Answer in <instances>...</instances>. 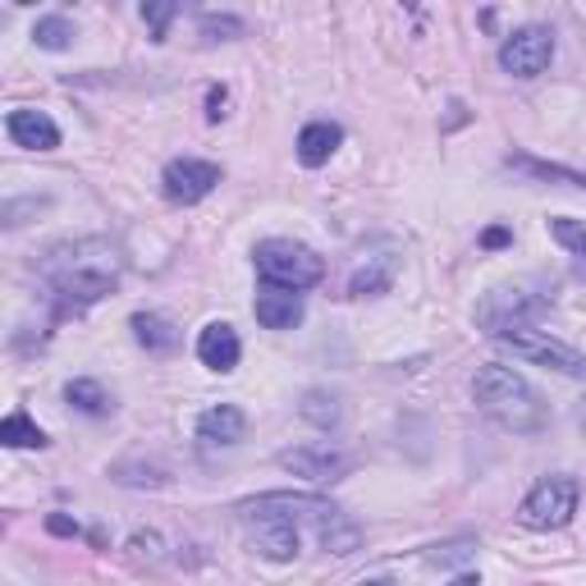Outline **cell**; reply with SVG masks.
<instances>
[{"label":"cell","mask_w":586,"mask_h":586,"mask_svg":"<svg viewBox=\"0 0 586 586\" xmlns=\"http://www.w3.org/2000/svg\"><path fill=\"white\" fill-rule=\"evenodd\" d=\"M175 14H179V6H143V19L152 23V42H165V28Z\"/></svg>","instance_id":"24"},{"label":"cell","mask_w":586,"mask_h":586,"mask_svg":"<svg viewBox=\"0 0 586 586\" xmlns=\"http://www.w3.org/2000/svg\"><path fill=\"white\" fill-rule=\"evenodd\" d=\"M133 335H137V343H143L147 353H175V349H179V330L169 326L165 317L137 312V317H133Z\"/></svg>","instance_id":"17"},{"label":"cell","mask_w":586,"mask_h":586,"mask_svg":"<svg viewBox=\"0 0 586 586\" xmlns=\"http://www.w3.org/2000/svg\"><path fill=\"white\" fill-rule=\"evenodd\" d=\"M257 275L275 289L302 294L326 280V261L307 244H294V238H266V244H257Z\"/></svg>","instance_id":"5"},{"label":"cell","mask_w":586,"mask_h":586,"mask_svg":"<svg viewBox=\"0 0 586 586\" xmlns=\"http://www.w3.org/2000/svg\"><path fill=\"white\" fill-rule=\"evenodd\" d=\"M339 143H343V128L330 124V120H317V124H307V128L298 133V161H302L307 169H317V165H326V161L335 156Z\"/></svg>","instance_id":"15"},{"label":"cell","mask_w":586,"mask_h":586,"mask_svg":"<svg viewBox=\"0 0 586 586\" xmlns=\"http://www.w3.org/2000/svg\"><path fill=\"white\" fill-rule=\"evenodd\" d=\"M577 422H582V435H586V399H582V408H577Z\"/></svg>","instance_id":"30"},{"label":"cell","mask_w":586,"mask_h":586,"mask_svg":"<svg viewBox=\"0 0 586 586\" xmlns=\"http://www.w3.org/2000/svg\"><path fill=\"white\" fill-rule=\"evenodd\" d=\"M549 60H555V32L549 28H518L513 38L500 47V64H504V74L513 79H541Z\"/></svg>","instance_id":"8"},{"label":"cell","mask_w":586,"mask_h":586,"mask_svg":"<svg viewBox=\"0 0 586 586\" xmlns=\"http://www.w3.org/2000/svg\"><path fill=\"white\" fill-rule=\"evenodd\" d=\"M549 302H555V289L541 285V280H518V285H500L486 298L476 302V326L486 330L491 339H504L513 330H532Z\"/></svg>","instance_id":"4"},{"label":"cell","mask_w":586,"mask_h":586,"mask_svg":"<svg viewBox=\"0 0 586 586\" xmlns=\"http://www.w3.org/2000/svg\"><path fill=\"white\" fill-rule=\"evenodd\" d=\"M358 586H390L385 577H367V582H358Z\"/></svg>","instance_id":"31"},{"label":"cell","mask_w":586,"mask_h":586,"mask_svg":"<svg viewBox=\"0 0 586 586\" xmlns=\"http://www.w3.org/2000/svg\"><path fill=\"white\" fill-rule=\"evenodd\" d=\"M6 133L14 137V147H28V152H55L60 147V128L47 111H10Z\"/></svg>","instance_id":"11"},{"label":"cell","mask_w":586,"mask_h":586,"mask_svg":"<svg viewBox=\"0 0 586 586\" xmlns=\"http://www.w3.org/2000/svg\"><path fill=\"white\" fill-rule=\"evenodd\" d=\"M64 399L74 403L79 412H88V418H106V412L115 408V403H111V394L101 390L96 381H69V385H64Z\"/></svg>","instance_id":"18"},{"label":"cell","mask_w":586,"mask_h":586,"mask_svg":"<svg viewBox=\"0 0 586 586\" xmlns=\"http://www.w3.org/2000/svg\"><path fill=\"white\" fill-rule=\"evenodd\" d=\"M472 399H476V408L486 412L491 422H500L513 435H532V431L545 426V403H541V394L527 385V376H518V371L504 367V362H486V367L476 371Z\"/></svg>","instance_id":"3"},{"label":"cell","mask_w":586,"mask_h":586,"mask_svg":"<svg viewBox=\"0 0 586 586\" xmlns=\"http://www.w3.org/2000/svg\"><path fill=\"white\" fill-rule=\"evenodd\" d=\"M220 184V165L216 161H197V156H184V161H169L165 175H161V193L175 202V206H193L202 202Z\"/></svg>","instance_id":"9"},{"label":"cell","mask_w":586,"mask_h":586,"mask_svg":"<svg viewBox=\"0 0 586 586\" xmlns=\"http://www.w3.org/2000/svg\"><path fill=\"white\" fill-rule=\"evenodd\" d=\"M302 418L312 422V426H335L339 422V408H335L330 394H307L302 399Z\"/></svg>","instance_id":"22"},{"label":"cell","mask_w":586,"mask_h":586,"mask_svg":"<svg viewBox=\"0 0 586 586\" xmlns=\"http://www.w3.org/2000/svg\"><path fill=\"white\" fill-rule=\"evenodd\" d=\"M238 523H244V536L248 545L257 549L261 559H275L285 564L298 555V527L312 523L321 545L330 555H353L358 545V527L343 518V513L321 500V495H289V491H275V495H261V500H248L238 508Z\"/></svg>","instance_id":"1"},{"label":"cell","mask_w":586,"mask_h":586,"mask_svg":"<svg viewBox=\"0 0 586 586\" xmlns=\"http://www.w3.org/2000/svg\"><path fill=\"white\" fill-rule=\"evenodd\" d=\"M549 234H555V244H559V248H568L573 257L586 261V220L559 216V220H549Z\"/></svg>","instance_id":"21"},{"label":"cell","mask_w":586,"mask_h":586,"mask_svg":"<svg viewBox=\"0 0 586 586\" xmlns=\"http://www.w3.org/2000/svg\"><path fill=\"white\" fill-rule=\"evenodd\" d=\"M120 248L106 244V238H79V244H64L42 261V275L51 294L64 307H88L96 298H106L120 285Z\"/></svg>","instance_id":"2"},{"label":"cell","mask_w":586,"mask_h":586,"mask_svg":"<svg viewBox=\"0 0 586 586\" xmlns=\"http://www.w3.org/2000/svg\"><path fill=\"white\" fill-rule=\"evenodd\" d=\"M280 467L294 472V476H307V481H339L353 472V459L335 450L330 440H317V444H298V450H285L280 454Z\"/></svg>","instance_id":"10"},{"label":"cell","mask_w":586,"mask_h":586,"mask_svg":"<svg viewBox=\"0 0 586 586\" xmlns=\"http://www.w3.org/2000/svg\"><path fill=\"white\" fill-rule=\"evenodd\" d=\"M238 32H244V23H238V19H216V14H206L202 19V38L206 42H229V38H238Z\"/></svg>","instance_id":"23"},{"label":"cell","mask_w":586,"mask_h":586,"mask_svg":"<svg viewBox=\"0 0 586 586\" xmlns=\"http://www.w3.org/2000/svg\"><path fill=\"white\" fill-rule=\"evenodd\" d=\"M504 349H513V358H527L536 367H549V371H559V376H586V358L573 349V343L555 339L549 330H513L500 339Z\"/></svg>","instance_id":"7"},{"label":"cell","mask_w":586,"mask_h":586,"mask_svg":"<svg viewBox=\"0 0 586 586\" xmlns=\"http://www.w3.org/2000/svg\"><path fill=\"white\" fill-rule=\"evenodd\" d=\"M394 270L399 261L394 257H367L358 270H353V280H349V294L353 298H367V294H385L394 285Z\"/></svg>","instance_id":"16"},{"label":"cell","mask_w":586,"mask_h":586,"mask_svg":"<svg viewBox=\"0 0 586 586\" xmlns=\"http://www.w3.org/2000/svg\"><path fill=\"white\" fill-rule=\"evenodd\" d=\"M238 353H244V343H238L234 326H225V321H212V326L197 335V358H202V367L234 371L238 367Z\"/></svg>","instance_id":"13"},{"label":"cell","mask_w":586,"mask_h":586,"mask_svg":"<svg viewBox=\"0 0 586 586\" xmlns=\"http://www.w3.org/2000/svg\"><path fill=\"white\" fill-rule=\"evenodd\" d=\"M32 42H38L42 51H64L69 42H74V23H69L64 14H47V19H38V28H32Z\"/></svg>","instance_id":"20"},{"label":"cell","mask_w":586,"mask_h":586,"mask_svg":"<svg viewBox=\"0 0 586 586\" xmlns=\"http://www.w3.org/2000/svg\"><path fill=\"white\" fill-rule=\"evenodd\" d=\"M225 115V88H212V96H206V120H220Z\"/></svg>","instance_id":"27"},{"label":"cell","mask_w":586,"mask_h":586,"mask_svg":"<svg viewBox=\"0 0 586 586\" xmlns=\"http://www.w3.org/2000/svg\"><path fill=\"white\" fill-rule=\"evenodd\" d=\"M0 444H10V450H42L47 435L28 422V412H10V418L0 422Z\"/></svg>","instance_id":"19"},{"label":"cell","mask_w":586,"mask_h":586,"mask_svg":"<svg viewBox=\"0 0 586 586\" xmlns=\"http://www.w3.org/2000/svg\"><path fill=\"white\" fill-rule=\"evenodd\" d=\"M257 321H261L266 330H294V326L302 321V294L266 285V289L257 294Z\"/></svg>","instance_id":"14"},{"label":"cell","mask_w":586,"mask_h":586,"mask_svg":"<svg viewBox=\"0 0 586 586\" xmlns=\"http://www.w3.org/2000/svg\"><path fill=\"white\" fill-rule=\"evenodd\" d=\"M577 500H582V486L573 476H545L527 491V500L518 508V523L532 532H559L573 523Z\"/></svg>","instance_id":"6"},{"label":"cell","mask_w":586,"mask_h":586,"mask_svg":"<svg viewBox=\"0 0 586 586\" xmlns=\"http://www.w3.org/2000/svg\"><path fill=\"white\" fill-rule=\"evenodd\" d=\"M486 248H504L508 244V229H486V238H481Z\"/></svg>","instance_id":"28"},{"label":"cell","mask_w":586,"mask_h":586,"mask_svg":"<svg viewBox=\"0 0 586 586\" xmlns=\"http://www.w3.org/2000/svg\"><path fill=\"white\" fill-rule=\"evenodd\" d=\"M244 435H248V418H244V408H234V403H216L197 418V440L202 444H220V450H229V444H238Z\"/></svg>","instance_id":"12"},{"label":"cell","mask_w":586,"mask_h":586,"mask_svg":"<svg viewBox=\"0 0 586 586\" xmlns=\"http://www.w3.org/2000/svg\"><path fill=\"white\" fill-rule=\"evenodd\" d=\"M450 586H481V577H472V573H467V577H454Z\"/></svg>","instance_id":"29"},{"label":"cell","mask_w":586,"mask_h":586,"mask_svg":"<svg viewBox=\"0 0 586 586\" xmlns=\"http://www.w3.org/2000/svg\"><path fill=\"white\" fill-rule=\"evenodd\" d=\"M47 527H51L55 536H79V523H74V518H64V513H51Z\"/></svg>","instance_id":"26"},{"label":"cell","mask_w":586,"mask_h":586,"mask_svg":"<svg viewBox=\"0 0 586 586\" xmlns=\"http://www.w3.org/2000/svg\"><path fill=\"white\" fill-rule=\"evenodd\" d=\"M467 555H472V545L463 541V545H444V555H440V549H435L431 559H435V564H459V559H467Z\"/></svg>","instance_id":"25"}]
</instances>
